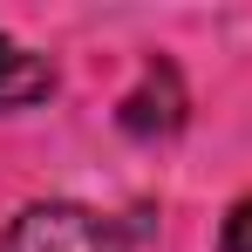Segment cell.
Wrapping results in <instances>:
<instances>
[{"label":"cell","mask_w":252,"mask_h":252,"mask_svg":"<svg viewBox=\"0 0 252 252\" xmlns=\"http://www.w3.org/2000/svg\"><path fill=\"white\" fill-rule=\"evenodd\" d=\"M0 252H129V239H123L116 218H102V211H89V205L48 198V205L14 211Z\"/></svg>","instance_id":"1"},{"label":"cell","mask_w":252,"mask_h":252,"mask_svg":"<svg viewBox=\"0 0 252 252\" xmlns=\"http://www.w3.org/2000/svg\"><path fill=\"white\" fill-rule=\"evenodd\" d=\"M177 123H184V82L170 62H150L143 82L123 95V129L129 136H170Z\"/></svg>","instance_id":"2"},{"label":"cell","mask_w":252,"mask_h":252,"mask_svg":"<svg viewBox=\"0 0 252 252\" xmlns=\"http://www.w3.org/2000/svg\"><path fill=\"white\" fill-rule=\"evenodd\" d=\"M41 95H55V62L21 48L14 34H0V109H28Z\"/></svg>","instance_id":"3"},{"label":"cell","mask_w":252,"mask_h":252,"mask_svg":"<svg viewBox=\"0 0 252 252\" xmlns=\"http://www.w3.org/2000/svg\"><path fill=\"white\" fill-rule=\"evenodd\" d=\"M218 252H252V198L225 211V232H218Z\"/></svg>","instance_id":"4"}]
</instances>
